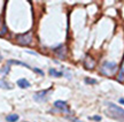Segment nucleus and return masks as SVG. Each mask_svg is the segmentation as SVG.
<instances>
[{"instance_id":"nucleus-1","label":"nucleus","mask_w":124,"mask_h":122,"mask_svg":"<svg viewBox=\"0 0 124 122\" xmlns=\"http://www.w3.org/2000/svg\"><path fill=\"white\" fill-rule=\"evenodd\" d=\"M108 107L110 109V116L111 118L120 120V121H124V109L121 108L120 106L113 104V103H108Z\"/></svg>"},{"instance_id":"nucleus-2","label":"nucleus","mask_w":124,"mask_h":122,"mask_svg":"<svg viewBox=\"0 0 124 122\" xmlns=\"http://www.w3.org/2000/svg\"><path fill=\"white\" fill-rule=\"evenodd\" d=\"M116 68H117V65L115 62H110V61H106V62H103L101 67V70L103 74H106V75H109V74H114L116 70Z\"/></svg>"},{"instance_id":"nucleus-3","label":"nucleus","mask_w":124,"mask_h":122,"mask_svg":"<svg viewBox=\"0 0 124 122\" xmlns=\"http://www.w3.org/2000/svg\"><path fill=\"white\" fill-rule=\"evenodd\" d=\"M16 41L18 44L21 45H29L32 41V35L31 32H27V33H22V35H18L16 37Z\"/></svg>"},{"instance_id":"nucleus-4","label":"nucleus","mask_w":124,"mask_h":122,"mask_svg":"<svg viewBox=\"0 0 124 122\" xmlns=\"http://www.w3.org/2000/svg\"><path fill=\"white\" fill-rule=\"evenodd\" d=\"M54 106H55L56 108H59L60 111L67 113V114L70 113V108H69V106H68V104H67L66 101H63V100H56V101L54 103Z\"/></svg>"},{"instance_id":"nucleus-5","label":"nucleus","mask_w":124,"mask_h":122,"mask_svg":"<svg viewBox=\"0 0 124 122\" xmlns=\"http://www.w3.org/2000/svg\"><path fill=\"white\" fill-rule=\"evenodd\" d=\"M53 51L60 59H64L66 58V47H64V45H60L59 47H55Z\"/></svg>"},{"instance_id":"nucleus-6","label":"nucleus","mask_w":124,"mask_h":122,"mask_svg":"<svg viewBox=\"0 0 124 122\" xmlns=\"http://www.w3.org/2000/svg\"><path fill=\"white\" fill-rule=\"evenodd\" d=\"M49 90H43V91H39V92H37L35 95V100L37 101H43V100H46V96L48 93Z\"/></svg>"},{"instance_id":"nucleus-7","label":"nucleus","mask_w":124,"mask_h":122,"mask_svg":"<svg viewBox=\"0 0 124 122\" xmlns=\"http://www.w3.org/2000/svg\"><path fill=\"white\" fill-rule=\"evenodd\" d=\"M17 85L20 86V88H22V89H27V88L30 86V83H29L25 78H21V80L17 81Z\"/></svg>"},{"instance_id":"nucleus-8","label":"nucleus","mask_w":124,"mask_h":122,"mask_svg":"<svg viewBox=\"0 0 124 122\" xmlns=\"http://www.w3.org/2000/svg\"><path fill=\"white\" fill-rule=\"evenodd\" d=\"M85 66H86V68H90V69H92L94 67V61L92 60L91 57H86L85 58Z\"/></svg>"},{"instance_id":"nucleus-9","label":"nucleus","mask_w":124,"mask_h":122,"mask_svg":"<svg viewBox=\"0 0 124 122\" xmlns=\"http://www.w3.org/2000/svg\"><path fill=\"white\" fill-rule=\"evenodd\" d=\"M18 120V115L17 114H9L6 116V121L7 122H16Z\"/></svg>"},{"instance_id":"nucleus-10","label":"nucleus","mask_w":124,"mask_h":122,"mask_svg":"<svg viewBox=\"0 0 124 122\" xmlns=\"http://www.w3.org/2000/svg\"><path fill=\"white\" fill-rule=\"evenodd\" d=\"M48 73L52 75V76H54V77H61L62 75H63V74H62V72H58V70H55L54 68H51Z\"/></svg>"},{"instance_id":"nucleus-11","label":"nucleus","mask_w":124,"mask_h":122,"mask_svg":"<svg viewBox=\"0 0 124 122\" xmlns=\"http://www.w3.org/2000/svg\"><path fill=\"white\" fill-rule=\"evenodd\" d=\"M0 88H2V89H12V85L9 84L8 82H6L5 80H2V81H0Z\"/></svg>"},{"instance_id":"nucleus-12","label":"nucleus","mask_w":124,"mask_h":122,"mask_svg":"<svg viewBox=\"0 0 124 122\" xmlns=\"http://www.w3.org/2000/svg\"><path fill=\"white\" fill-rule=\"evenodd\" d=\"M8 63H14V65H21V66H24V67H27V68H31L29 65H27V63L21 62V61H16V60H9Z\"/></svg>"},{"instance_id":"nucleus-13","label":"nucleus","mask_w":124,"mask_h":122,"mask_svg":"<svg viewBox=\"0 0 124 122\" xmlns=\"http://www.w3.org/2000/svg\"><path fill=\"white\" fill-rule=\"evenodd\" d=\"M85 83H87V84H95L97 81L93 80V78H85Z\"/></svg>"},{"instance_id":"nucleus-14","label":"nucleus","mask_w":124,"mask_h":122,"mask_svg":"<svg viewBox=\"0 0 124 122\" xmlns=\"http://www.w3.org/2000/svg\"><path fill=\"white\" fill-rule=\"evenodd\" d=\"M6 32H7V27H6V25H4V28H2V31L0 32V36H4Z\"/></svg>"},{"instance_id":"nucleus-15","label":"nucleus","mask_w":124,"mask_h":122,"mask_svg":"<svg viewBox=\"0 0 124 122\" xmlns=\"http://www.w3.org/2000/svg\"><path fill=\"white\" fill-rule=\"evenodd\" d=\"M0 72H1V73H5V74H7V73L9 72V67H8V66H6V67H5L4 69H1Z\"/></svg>"},{"instance_id":"nucleus-16","label":"nucleus","mask_w":124,"mask_h":122,"mask_svg":"<svg viewBox=\"0 0 124 122\" xmlns=\"http://www.w3.org/2000/svg\"><path fill=\"white\" fill-rule=\"evenodd\" d=\"M92 120H95V121H101V116H99V115H95V116H92Z\"/></svg>"},{"instance_id":"nucleus-17","label":"nucleus","mask_w":124,"mask_h":122,"mask_svg":"<svg viewBox=\"0 0 124 122\" xmlns=\"http://www.w3.org/2000/svg\"><path fill=\"white\" fill-rule=\"evenodd\" d=\"M33 70H35L36 73H38V74H40V75H44V73H43V70H40V69H38V68H33Z\"/></svg>"},{"instance_id":"nucleus-18","label":"nucleus","mask_w":124,"mask_h":122,"mask_svg":"<svg viewBox=\"0 0 124 122\" xmlns=\"http://www.w3.org/2000/svg\"><path fill=\"white\" fill-rule=\"evenodd\" d=\"M123 73H124V70H123V69H122V70H121V76L118 77V80H120V81H123V78H124Z\"/></svg>"},{"instance_id":"nucleus-19","label":"nucleus","mask_w":124,"mask_h":122,"mask_svg":"<svg viewBox=\"0 0 124 122\" xmlns=\"http://www.w3.org/2000/svg\"><path fill=\"white\" fill-rule=\"evenodd\" d=\"M120 103H121V104H123V105H124V99H123V98H121V99H120Z\"/></svg>"},{"instance_id":"nucleus-20","label":"nucleus","mask_w":124,"mask_h":122,"mask_svg":"<svg viewBox=\"0 0 124 122\" xmlns=\"http://www.w3.org/2000/svg\"><path fill=\"white\" fill-rule=\"evenodd\" d=\"M74 122H83V121H78V120H75Z\"/></svg>"},{"instance_id":"nucleus-21","label":"nucleus","mask_w":124,"mask_h":122,"mask_svg":"<svg viewBox=\"0 0 124 122\" xmlns=\"http://www.w3.org/2000/svg\"><path fill=\"white\" fill-rule=\"evenodd\" d=\"M1 60H2V57H1V54H0V61H1Z\"/></svg>"},{"instance_id":"nucleus-22","label":"nucleus","mask_w":124,"mask_h":122,"mask_svg":"<svg viewBox=\"0 0 124 122\" xmlns=\"http://www.w3.org/2000/svg\"><path fill=\"white\" fill-rule=\"evenodd\" d=\"M0 23H1V21H0Z\"/></svg>"}]
</instances>
